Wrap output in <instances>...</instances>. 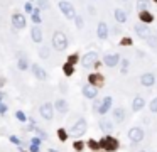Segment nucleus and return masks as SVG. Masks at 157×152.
<instances>
[{"label": "nucleus", "mask_w": 157, "mask_h": 152, "mask_svg": "<svg viewBox=\"0 0 157 152\" xmlns=\"http://www.w3.org/2000/svg\"><path fill=\"white\" fill-rule=\"evenodd\" d=\"M37 134H39V137H41V139H47V134H46V132H42V130H37Z\"/></svg>", "instance_id": "41"}, {"label": "nucleus", "mask_w": 157, "mask_h": 152, "mask_svg": "<svg viewBox=\"0 0 157 152\" xmlns=\"http://www.w3.org/2000/svg\"><path fill=\"white\" fill-rule=\"evenodd\" d=\"M15 117H17V118H19L21 122H26V115H24V112H17Z\"/></svg>", "instance_id": "36"}, {"label": "nucleus", "mask_w": 157, "mask_h": 152, "mask_svg": "<svg viewBox=\"0 0 157 152\" xmlns=\"http://www.w3.org/2000/svg\"><path fill=\"white\" fill-rule=\"evenodd\" d=\"M122 44H123V46H128V44H132V39H128V37H127V39H122Z\"/></svg>", "instance_id": "42"}, {"label": "nucleus", "mask_w": 157, "mask_h": 152, "mask_svg": "<svg viewBox=\"0 0 157 152\" xmlns=\"http://www.w3.org/2000/svg\"><path fill=\"white\" fill-rule=\"evenodd\" d=\"M103 61H105V64H106L108 68H113V66H117V64H118L120 56H118V54H106Z\"/></svg>", "instance_id": "9"}, {"label": "nucleus", "mask_w": 157, "mask_h": 152, "mask_svg": "<svg viewBox=\"0 0 157 152\" xmlns=\"http://www.w3.org/2000/svg\"><path fill=\"white\" fill-rule=\"evenodd\" d=\"M128 63H130L128 59H123V61H122V73H125L127 69H128Z\"/></svg>", "instance_id": "32"}, {"label": "nucleus", "mask_w": 157, "mask_h": 152, "mask_svg": "<svg viewBox=\"0 0 157 152\" xmlns=\"http://www.w3.org/2000/svg\"><path fill=\"white\" fill-rule=\"evenodd\" d=\"M76 61H78V54H71V56L68 58V64H71V66H73Z\"/></svg>", "instance_id": "30"}, {"label": "nucleus", "mask_w": 157, "mask_h": 152, "mask_svg": "<svg viewBox=\"0 0 157 152\" xmlns=\"http://www.w3.org/2000/svg\"><path fill=\"white\" fill-rule=\"evenodd\" d=\"M37 4H39V9H41V10H46V9L51 7L49 0H37Z\"/></svg>", "instance_id": "26"}, {"label": "nucleus", "mask_w": 157, "mask_h": 152, "mask_svg": "<svg viewBox=\"0 0 157 152\" xmlns=\"http://www.w3.org/2000/svg\"><path fill=\"white\" fill-rule=\"evenodd\" d=\"M139 19H140L142 22H145V24H149V22H152V21H154V15H152L150 12L142 10L140 14H139Z\"/></svg>", "instance_id": "20"}, {"label": "nucleus", "mask_w": 157, "mask_h": 152, "mask_svg": "<svg viewBox=\"0 0 157 152\" xmlns=\"http://www.w3.org/2000/svg\"><path fill=\"white\" fill-rule=\"evenodd\" d=\"M12 26L15 27V29H24L26 27V17L22 15V14H14L12 15Z\"/></svg>", "instance_id": "6"}, {"label": "nucleus", "mask_w": 157, "mask_h": 152, "mask_svg": "<svg viewBox=\"0 0 157 152\" xmlns=\"http://www.w3.org/2000/svg\"><path fill=\"white\" fill-rule=\"evenodd\" d=\"M84 130H86V122L84 120H78L73 127H71L69 134H71L73 137H79V135H83L84 134Z\"/></svg>", "instance_id": "3"}, {"label": "nucleus", "mask_w": 157, "mask_h": 152, "mask_svg": "<svg viewBox=\"0 0 157 152\" xmlns=\"http://www.w3.org/2000/svg\"><path fill=\"white\" fill-rule=\"evenodd\" d=\"M24 9H26V12H27V14H32V10H34V7H32V4H31V2H27Z\"/></svg>", "instance_id": "35"}, {"label": "nucleus", "mask_w": 157, "mask_h": 152, "mask_svg": "<svg viewBox=\"0 0 157 152\" xmlns=\"http://www.w3.org/2000/svg\"><path fill=\"white\" fill-rule=\"evenodd\" d=\"M88 144H90V147H91V149H98V147H100V144L96 140H90Z\"/></svg>", "instance_id": "37"}, {"label": "nucleus", "mask_w": 157, "mask_h": 152, "mask_svg": "<svg viewBox=\"0 0 157 152\" xmlns=\"http://www.w3.org/2000/svg\"><path fill=\"white\" fill-rule=\"evenodd\" d=\"M135 32L140 39H147V37L150 36V29L147 26H142V24H137L135 26Z\"/></svg>", "instance_id": "8"}, {"label": "nucleus", "mask_w": 157, "mask_h": 152, "mask_svg": "<svg viewBox=\"0 0 157 152\" xmlns=\"http://www.w3.org/2000/svg\"><path fill=\"white\" fill-rule=\"evenodd\" d=\"M39 144H41V140H39L37 137H36V139H32V145H37V147H39Z\"/></svg>", "instance_id": "44"}, {"label": "nucleus", "mask_w": 157, "mask_h": 152, "mask_svg": "<svg viewBox=\"0 0 157 152\" xmlns=\"http://www.w3.org/2000/svg\"><path fill=\"white\" fill-rule=\"evenodd\" d=\"M5 112H7V106L4 103H0V113H5Z\"/></svg>", "instance_id": "43"}, {"label": "nucleus", "mask_w": 157, "mask_h": 152, "mask_svg": "<svg viewBox=\"0 0 157 152\" xmlns=\"http://www.w3.org/2000/svg\"><path fill=\"white\" fill-rule=\"evenodd\" d=\"M63 71H64V74H66V76H71V74L74 73V68L73 66H71V64H64V68H63Z\"/></svg>", "instance_id": "27"}, {"label": "nucleus", "mask_w": 157, "mask_h": 152, "mask_svg": "<svg viewBox=\"0 0 157 152\" xmlns=\"http://www.w3.org/2000/svg\"><path fill=\"white\" fill-rule=\"evenodd\" d=\"M96 34H98L100 39H106V37H108V27H106V24H105V22H100V24H98Z\"/></svg>", "instance_id": "15"}, {"label": "nucleus", "mask_w": 157, "mask_h": 152, "mask_svg": "<svg viewBox=\"0 0 157 152\" xmlns=\"http://www.w3.org/2000/svg\"><path fill=\"white\" fill-rule=\"evenodd\" d=\"M52 47L58 49V51H64L68 47V37L64 32H54L52 36Z\"/></svg>", "instance_id": "1"}, {"label": "nucleus", "mask_w": 157, "mask_h": 152, "mask_svg": "<svg viewBox=\"0 0 157 152\" xmlns=\"http://www.w3.org/2000/svg\"><path fill=\"white\" fill-rule=\"evenodd\" d=\"M147 5H149V2L147 0H137V9L139 10H147Z\"/></svg>", "instance_id": "25"}, {"label": "nucleus", "mask_w": 157, "mask_h": 152, "mask_svg": "<svg viewBox=\"0 0 157 152\" xmlns=\"http://www.w3.org/2000/svg\"><path fill=\"white\" fill-rule=\"evenodd\" d=\"M123 2H127V0H123Z\"/></svg>", "instance_id": "49"}, {"label": "nucleus", "mask_w": 157, "mask_h": 152, "mask_svg": "<svg viewBox=\"0 0 157 152\" xmlns=\"http://www.w3.org/2000/svg\"><path fill=\"white\" fill-rule=\"evenodd\" d=\"M144 106H145V100L142 98V96H135V98H134V105H132L134 112H139V110H142Z\"/></svg>", "instance_id": "17"}, {"label": "nucleus", "mask_w": 157, "mask_h": 152, "mask_svg": "<svg viewBox=\"0 0 157 152\" xmlns=\"http://www.w3.org/2000/svg\"><path fill=\"white\" fill-rule=\"evenodd\" d=\"M145 41H147V44H149L150 47H157V37L156 36H149Z\"/></svg>", "instance_id": "28"}, {"label": "nucleus", "mask_w": 157, "mask_h": 152, "mask_svg": "<svg viewBox=\"0 0 157 152\" xmlns=\"http://www.w3.org/2000/svg\"><path fill=\"white\" fill-rule=\"evenodd\" d=\"M83 142H76V144H74V149H76V151H81V149H83Z\"/></svg>", "instance_id": "39"}, {"label": "nucleus", "mask_w": 157, "mask_h": 152, "mask_svg": "<svg viewBox=\"0 0 157 152\" xmlns=\"http://www.w3.org/2000/svg\"><path fill=\"white\" fill-rule=\"evenodd\" d=\"M112 103H113V100H112V96H106V98L100 103V106H98V112L101 113V115H105L106 112H108V108L112 106Z\"/></svg>", "instance_id": "11"}, {"label": "nucleus", "mask_w": 157, "mask_h": 152, "mask_svg": "<svg viewBox=\"0 0 157 152\" xmlns=\"http://www.w3.org/2000/svg\"><path fill=\"white\" fill-rule=\"evenodd\" d=\"M31 69H32V73H34V76H36L37 79H46V71L39 66V64H32L31 66Z\"/></svg>", "instance_id": "13"}, {"label": "nucleus", "mask_w": 157, "mask_h": 152, "mask_svg": "<svg viewBox=\"0 0 157 152\" xmlns=\"http://www.w3.org/2000/svg\"><path fill=\"white\" fill-rule=\"evenodd\" d=\"M39 56H41V58H49V47H46V46H41L39 47Z\"/></svg>", "instance_id": "24"}, {"label": "nucleus", "mask_w": 157, "mask_h": 152, "mask_svg": "<svg viewBox=\"0 0 157 152\" xmlns=\"http://www.w3.org/2000/svg\"><path fill=\"white\" fill-rule=\"evenodd\" d=\"M59 10L63 12V15L69 21H73L74 17H76V10H74V7L69 4V2H59Z\"/></svg>", "instance_id": "2"}, {"label": "nucleus", "mask_w": 157, "mask_h": 152, "mask_svg": "<svg viewBox=\"0 0 157 152\" xmlns=\"http://www.w3.org/2000/svg\"><path fill=\"white\" fill-rule=\"evenodd\" d=\"M0 98H2V93H0Z\"/></svg>", "instance_id": "46"}, {"label": "nucleus", "mask_w": 157, "mask_h": 152, "mask_svg": "<svg viewBox=\"0 0 157 152\" xmlns=\"http://www.w3.org/2000/svg\"><path fill=\"white\" fill-rule=\"evenodd\" d=\"M140 152H144V151H140Z\"/></svg>", "instance_id": "50"}, {"label": "nucleus", "mask_w": 157, "mask_h": 152, "mask_svg": "<svg viewBox=\"0 0 157 152\" xmlns=\"http://www.w3.org/2000/svg\"><path fill=\"white\" fill-rule=\"evenodd\" d=\"M83 95L86 96V98H95L96 95H98V88H95V86H91V84H86L83 88Z\"/></svg>", "instance_id": "14"}, {"label": "nucleus", "mask_w": 157, "mask_h": 152, "mask_svg": "<svg viewBox=\"0 0 157 152\" xmlns=\"http://www.w3.org/2000/svg\"><path fill=\"white\" fill-rule=\"evenodd\" d=\"M96 61H98V54L91 51V53H86V54L83 56V59H81V64H83L84 68H90V66H93Z\"/></svg>", "instance_id": "4"}, {"label": "nucleus", "mask_w": 157, "mask_h": 152, "mask_svg": "<svg viewBox=\"0 0 157 152\" xmlns=\"http://www.w3.org/2000/svg\"><path fill=\"white\" fill-rule=\"evenodd\" d=\"M115 19H117V22L123 24V22H127V14L122 10V9H117L115 10Z\"/></svg>", "instance_id": "22"}, {"label": "nucleus", "mask_w": 157, "mask_h": 152, "mask_svg": "<svg viewBox=\"0 0 157 152\" xmlns=\"http://www.w3.org/2000/svg\"><path fill=\"white\" fill-rule=\"evenodd\" d=\"M31 37H32V41H34V42H41L42 41V31L39 29V27H32Z\"/></svg>", "instance_id": "19"}, {"label": "nucleus", "mask_w": 157, "mask_h": 152, "mask_svg": "<svg viewBox=\"0 0 157 152\" xmlns=\"http://www.w3.org/2000/svg\"><path fill=\"white\" fill-rule=\"evenodd\" d=\"M10 140L14 142V144H17V145L21 144V139H19V137H15V135H12V137H10Z\"/></svg>", "instance_id": "40"}, {"label": "nucleus", "mask_w": 157, "mask_h": 152, "mask_svg": "<svg viewBox=\"0 0 157 152\" xmlns=\"http://www.w3.org/2000/svg\"><path fill=\"white\" fill-rule=\"evenodd\" d=\"M51 152H56V151H51Z\"/></svg>", "instance_id": "48"}, {"label": "nucleus", "mask_w": 157, "mask_h": 152, "mask_svg": "<svg viewBox=\"0 0 157 152\" xmlns=\"http://www.w3.org/2000/svg\"><path fill=\"white\" fill-rule=\"evenodd\" d=\"M37 151H39V147L37 145H31V152H37Z\"/></svg>", "instance_id": "45"}, {"label": "nucleus", "mask_w": 157, "mask_h": 152, "mask_svg": "<svg viewBox=\"0 0 157 152\" xmlns=\"http://www.w3.org/2000/svg\"><path fill=\"white\" fill-rule=\"evenodd\" d=\"M27 68H29L27 59L24 58V56H21V59H19V69H27Z\"/></svg>", "instance_id": "29"}, {"label": "nucleus", "mask_w": 157, "mask_h": 152, "mask_svg": "<svg viewBox=\"0 0 157 152\" xmlns=\"http://www.w3.org/2000/svg\"><path fill=\"white\" fill-rule=\"evenodd\" d=\"M113 120H115L117 123H122V122L125 120V110L120 108V106L115 108V110H113Z\"/></svg>", "instance_id": "16"}, {"label": "nucleus", "mask_w": 157, "mask_h": 152, "mask_svg": "<svg viewBox=\"0 0 157 152\" xmlns=\"http://www.w3.org/2000/svg\"><path fill=\"white\" fill-rule=\"evenodd\" d=\"M101 144H103V147L106 149V151H115L117 147H118V142H117L115 139H110V137L103 139V140H101Z\"/></svg>", "instance_id": "12"}, {"label": "nucleus", "mask_w": 157, "mask_h": 152, "mask_svg": "<svg viewBox=\"0 0 157 152\" xmlns=\"http://www.w3.org/2000/svg\"><path fill=\"white\" fill-rule=\"evenodd\" d=\"M100 127H101V130L103 132H112L113 130V123L108 122V120H101L100 122Z\"/></svg>", "instance_id": "23"}, {"label": "nucleus", "mask_w": 157, "mask_h": 152, "mask_svg": "<svg viewBox=\"0 0 157 152\" xmlns=\"http://www.w3.org/2000/svg\"><path fill=\"white\" fill-rule=\"evenodd\" d=\"M154 2H156V4H157V0H154Z\"/></svg>", "instance_id": "47"}, {"label": "nucleus", "mask_w": 157, "mask_h": 152, "mask_svg": "<svg viewBox=\"0 0 157 152\" xmlns=\"http://www.w3.org/2000/svg\"><path fill=\"white\" fill-rule=\"evenodd\" d=\"M58 135H59L61 140H66V139H68V135H66V132H64L63 129H59V130H58Z\"/></svg>", "instance_id": "33"}, {"label": "nucleus", "mask_w": 157, "mask_h": 152, "mask_svg": "<svg viewBox=\"0 0 157 152\" xmlns=\"http://www.w3.org/2000/svg\"><path fill=\"white\" fill-rule=\"evenodd\" d=\"M150 112H152V113H157V98L152 100V103H150Z\"/></svg>", "instance_id": "31"}, {"label": "nucleus", "mask_w": 157, "mask_h": 152, "mask_svg": "<svg viewBox=\"0 0 157 152\" xmlns=\"http://www.w3.org/2000/svg\"><path fill=\"white\" fill-rule=\"evenodd\" d=\"M101 83H103V76H101V74H90V84H91V86L98 88Z\"/></svg>", "instance_id": "18"}, {"label": "nucleus", "mask_w": 157, "mask_h": 152, "mask_svg": "<svg viewBox=\"0 0 157 152\" xmlns=\"http://www.w3.org/2000/svg\"><path fill=\"white\" fill-rule=\"evenodd\" d=\"M39 112H41V115L44 117L46 120H52V105L51 103H44V105H41Z\"/></svg>", "instance_id": "7"}, {"label": "nucleus", "mask_w": 157, "mask_h": 152, "mask_svg": "<svg viewBox=\"0 0 157 152\" xmlns=\"http://www.w3.org/2000/svg\"><path fill=\"white\" fill-rule=\"evenodd\" d=\"M140 83L144 84V86H154V83H156V76L152 73H145L140 76Z\"/></svg>", "instance_id": "10"}, {"label": "nucleus", "mask_w": 157, "mask_h": 152, "mask_svg": "<svg viewBox=\"0 0 157 152\" xmlns=\"http://www.w3.org/2000/svg\"><path fill=\"white\" fill-rule=\"evenodd\" d=\"M128 139L132 142H140L144 139V130H142L140 127H132L130 130H128Z\"/></svg>", "instance_id": "5"}, {"label": "nucleus", "mask_w": 157, "mask_h": 152, "mask_svg": "<svg viewBox=\"0 0 157 152\" xmlns=\"http://www.w3.org/2000/svg\"><path fill=\"white\" fill-rule=\"evenodd\" d=\"M74 21H76V27H78V29H81V27H83V19H81V17H74Z\"/></svg>", "instance_id": "34"}, {"label": "nucleus", "mask_w": 157, "mask_h": 152, "mask_svg": "<svg viewBox=\"0 0 157 152\" xmlns=\"http://www.w3.org/2000/svg\"><path fill=\"white\" fill-rule=\"evenodd\" d=\"M54 106H56V110L61 112V113H66V112H68V103H66V100H58Z\"/></svg>", "instance_id": "21"}, {"label": "nucleus", "mask_w": 157, "mask_h": 152, "mask_svg": "<svg viewBox=\"0 0 157 152\" xmlns=\"http://www.w3.org/2000/svg\"><path fill=\"white\" fill-rule=\"evenodd\" d=\"M32 21L36 22V24H39V22H41V17H39V14H32Z\"/></svg>", "instance_id": "38"}]
</instances>
